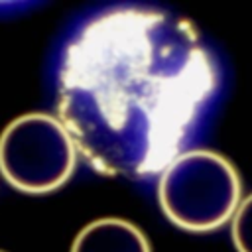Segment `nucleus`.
<instances>
[{
    "instance_id": "f257e3e1",
    "label": "nucleus",
    "mask_w": 252,
    "mask_h": 252,
    "mask_svg": "<svg viewBox=\"0 0 252 252\" xmlns=\"http://www.w3.org/2000/svg\"><path fill=\"white\" fill-rule=\"evenodd\" d=\"M217 87V61L189 20L118 6L67 43L57 118L94 171L142 179L181 154Z\"/></svg>"
},
{
    "instance_id": "f03ea898",
    "label": "nucleus",
    "mask_w": 252,
    "mask_h": 252,
    "mask_svg": "<svg viewBox=\"0 0 252 252\" xmlns=\"http://www.w3.org/2000/svg\"><path fill=\"white\" fill-rule=\"evenodd\" d=\"M236 167L213 150L181 152L159 175L158 201L179 228L209 232L230 220L240 205Z\"/></svg>"
},
{
    "instance_id": "7ed1b4c3",
    "label": "nucleus",
    "mask_w": 252,
    "mask_h": 252,
    "mask_svg": "<svg viewBox=\"0 0 252 252\" xmlns=\"http://www.w3.org/2000/svg\"><path fill=\"white\" fill-rule=\"evenodd\" d=\"M77 156L67 128L47 112L22 114L0 134V173L22 193H51L65 185Z\"/></svg>"
},
{
    "instance_id": "20e7f679",
    "label": "nucleus",
    "mask_w": 252,
    "mask_h": 252,
    "mask_svg": "<svg viewBox=\"0 0 252 252\" xmlns=\"http://www.w3.org/2000/svg\"><path fill=\"white\" fill-rule=\"evenodd\" d=\"M71 252H152V248L134 222L106 217L89 222L75 236Z\"/></svg>"
},
{
    "instance_id": "39448f33",
    "label": "nucleus",
    "mask_w": 252,
    "mask_h": 252,
    "mask_svg": "<svg viewBox=\"0 0 252 252\" xmlns=\"http://www.w3.org/2000/svg\"><path fill=\"white\" fill-rule=\"evenodd\" d=\"M230 234L238 252H252V193L240 201L232 217Z\"/></svg>"
},
{
    "instance_id": "423d86ee",
    "label": "nucleus",
    "mask_w": 252,
    "mask_h": 252,
    "mask_svg": "<svg viewBox=\"0 0 252 252\" xmlns=\"http://www.w3.org/2000/svg\"><path fill=\"white\" fill-rule=\"evenodd\" d=\"M0 252H4V250H0Z\"/></svg>"
}]
</instances>
